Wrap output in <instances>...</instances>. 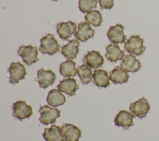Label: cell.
<instances>
[{
	"label": "cell",
	"mask_w": 159,
	"mask_h": 141,
	"mask_svg": "<svg viewBox=\"0 0 159 141\" xmlns=\"http://www.w3.org/2000/svg\"><path fill=\"white\" fill-rule=\"evenodd\" d=\"M60 45L53 34L48 33L40 39L39 50L43 54L53 55L60 51Z\"/></svg>",
	"instance_id": "obj_1"
},
{
	"label": "cell",
	"mask_w": 159,
	"mask_h": 141,
	"mask_svg": "<svg viewBox=\"0 0 159 141\" xmlns=\"http://www.w3.org/2000/svg\"><path fill=\"white\" fill-rule=\"evenodd\" d=\"M40 116L39 120L44 125L53 124L56 121L57 118L60 116V110L58 108H52L48 105L41 106L39 109Z\"/></svg>",
	"instance_id": "obj_2"
},
{
	"label": "cell",
	"mask_w": 159,
	"mask_h": 141,
	"mask_svg": "<svg viewBox=\"0 0 159 141\" xmlns=\"http://www.w3.org/2000/svg\"><path fill=\"white\" fill-rule=\"evenodd\" d=\"M143 41L144 40L139 35H132L125 43L124 48L127 52L130 54L137 56L141 55L145 50V47L143 45Z\"/></svg>",
	"instance_id": "obj_3"
},
{
	"label": "cell",
	"mask_w": 159,
	"mask_h": 141,
	"mask_svg": "<svg viewBox=\"0 0 159 141\" xmlns=\"http://www.w3.org/2000/svg\"><path fill=\"white\" fill-rule=\"evenodd\" d=\"M17 53L19 56L22 58L23 61L27 65H31L39 60L38 58V49L37 47L33 46L31 45L20 46Z\"/></svg>",
	"instance_id": "obj_4"
},
{
	"label": "cell",
	"mask_w": 159,
	"mask_h": 141,
	"mask_svg": "<svg viewBox=\"0 0 159 141\" xmlns=\"http://www.w3.org/2000/svg\"><path fill=\"white\" fill-rule=\"evenodd\" d=\"M7 70L10 74L9 82L12 84L19 83L20 80L25 79L27 74L25 66L20 62H12L8 67Z\"/></svg>",
	"instance_id": "obj_5"
},
{
	"label": "cell",
	"mask_w": 159,
	"mask_h": 141,
	"mask_svg": "<svg viewBox=\"0 0 159 141\" xmlns=\"http://www.w3.org/2000/svg\"><path fill=\"white\" fill-rule=\"evenodd\" d=\"M13 109V116L20 121L30 118L32 114V107L27 105L25 101H17L12 106Z\"/></svg>",
	"instance_id": "obj_6"
},
{
	"label": "cell",
	"mask_w": 159,
	"mask_h": 141,
	"mask_svg": "<svg viewBox=\"0 0 159 141\" xmlns=\"http://www.w3.org/2000/svg\"><path fill=\"white\" fill-rule=\"evenodd\" d=\"M130 111L133 113L135 116L140 119L144 118L150 109V106L144 97L132 103L129 107Z\"/></svg>",
	"instance_id": "obj_7"
},
{
	"label": "cell",
	"mask_w": 159,
	"mask_h": 141,
	"mask_svg": "<svg viewBox=\"0 0 159 141\" xmlns=\"http://www.w3.org/2000/svg\"><path fill=\"white\" fill-rule=\"evenodd\" d=\"M56 78V74L52 70H45L43 68H41L37 71V77L35 80L39 82L41 88H47L55 82Z\"/></svg>",
	"instance_id": "obj_8"
},
{
	"label": "cell",
	"mask_w": 159,
	"mask_h": 141,
	"mask_svg": "<svg viewBox=\"0 0 159 141\" xmlns=\"http://www.w3.org/2000/svg\"><path fill=\"white\" fill-rule=\"evenodd\" d=\"M124 27L120 24L111 26L107 33L109 40L115 44L124 43L126 40V36L124 33Z\"/></svg>",
	"instance_id": "obj_9"
},
{
	"label": "cell",
	"mask_w": 159,
	"mask_h": 141,
	"mask_svg": "<svg viewBox=\"0 0 159 141\" xmlns=\"http://www.w3.org/2000/svg\"><path fill=\"white\" fill-rule=\"evenodd\" d=\"M76 24L72 21L58 23L57 25V32L61 39L67 40L76 30Z\"/></svg>",
	"instance_id": "obj_10"
},
{
	"label": "cell",
	"mask_w": 159,
	"mask_h": 141,
	"mask_svg": "<svg viewBox=\"0 0 159 141\" xmlns=\"http://www.w3.org/2000/svg\"><path fill=\"white\" fill-rule=\"evenodd\" d=\"M84 63L93 69H98L102 66L104 60L99 51H91L83 58Z\"/></svg>",
	"instance_id": "obj_11"
},
{
	"label": "cell",
	"mask_w": 159,
	"mask_h": 141,
	"mask_svg": "<svg viewBox=\"0 0 159 141\" xmlns=\"http://www.w3.org/2000/svg\"><path fill=\"white\" fill-rule=\"evenodd\" d=\"M134 115L125 110L120 111L114 118V122L116 126L122 127L124 129H127L130 126L134 125L133 119Z\"/></svg>",
	"instance_id": "obj_12"
},
{
	"label": "cell",
	"mask_w": 159,
	"mask_h": 141,
	"mask_svg": "<svg viewBox=\"0 0 159 141\" xmlns=\"http://www.w3.org/2000/svg\"><path fill=\"white\" fill-rule=\"evenodd\" d=\"M61 129L65 136V141H78L81 136V130L72 124H65Z\"/></svg>",
	"instance_id": "obj_13"
},
{
	"label": "cell",
	"mask_w": 159,
	"mask_h": 141,
	"mask_svg": "<svg viewBox=\"0 0 159 141\" xmlns=\"http://www.w3.org/2000/svg\"><path fill=\"white\" fill-rule=\"evenodd\" d=\"M120 67L126 72H135L141 68V63L134 54H129L124 58Z\"/></svg>",
	"instance_id": "obj_14"
},
{
	"label": "cell",
	"mask_w": 159,
	"mask_h": 141,
	"mask_svg": "<svg viewBox=\"0 0 159 141\" xmlns=\"http://www.w3.org/2000/svg\"><path fill=\"white\" fill-rule=\"evenodd\" d=\"M57 88L61 92H63L70 96H73L76 94V92L79 88V86L75 79L68 78L60 81V83L57 85Z\"/></svg>",
	"instance_id": "obj_15"
},
{
	"label": "cell",
	"mask_w": 159,
	"mask_h": 141,
	"mask_svg": "<svg viewBox=\"0 0 159 141\" xmlns=\"http://www.w3.org/2000/svg\"><path fill=\"white\" fill-rule=\"evenodd\" d=\"M94 30L86 22H80L78 24V29L75 33L76 39L82 42H86L88 39L94 36Z\"/></svg>",
	"instance_id": "obj_16"
},
{
	"label": "cell",
	"mask_w": 159,
	"mask_h": 141,
	"mask_svg": "<svg viewBox=\"0 0 159 141\" xmlns=\"http://www.w3.org/2000/svg\"><path fill=\"white\" fill-rule=\"evenodd\" d=\"M80 43L77 40H69L68 43L61 48V54L68 59L76 58L79 52Z\"/></svg>",
	"instance_id": "obj_17"
},
{
	"label": "cell",
	"mask_w": 159,
	"mask_h": 141,
	"mask_svg": "<svg viewBox=\"0 0 159 141\" xmlns=\"http://www.w3.org/2000/svg\"><path fill=\"white\" fill-rule=\"evenodd\" d=\"M106 53L105 57L111 62H117L124 59L125 53L121 50L117 44L112 43L106 46Z\"/></svg>",
	"instance_id": "obj_18"
},
{
	"label": "cell",
	"mask_w": 159,
	"mask_h": 141,
	"mask_svg": "<svg viewBox=\"0 0 159 141\" xmlns=\"http://www.w3.org/2000/svg\"><path fill=\"white\" fill-rule=\"evenodd\" d=\"M63 136L60 126L56 125L45 128L43 134V137L46 141H64Z\"/></svg>",
	"instance_id": "obj_19"
},
{
	"label": "cell",
	"mask_w": 159,
	"mask_h": 141,
	"mask_svg": "<svg viewBox=\"0 0 159 141\" xmlns=\"http://www.w3.org/2000/svg\"><path fill=\"white\" fill-rule=\"evenodd\" d=\"M109 77L114 84H122L128 82L129 75L121 67L116 66L110 72Z\"/></svg>",
	"instance_id": "obj_20"
},
{
	"label": "cell",
	"mask_w": 159,
	"mask_h": 141,
	"mask_svg": "<svg viewBox=\"0 0 159 141\" xmlns=\"http://www.w3.org/2000/svg\"><path fill=\"white\" fill-rule=\"evenodd\" d=\"M47 101L52 106L57 107L63 105L66 101V98L60 91L57 89L51 90L47 95Z\"/></svg>",
	"instance_id": "obj_21"
},
{
	"label": "cell",
	"mask_w": 159,
	"mask_h": 141,
	"mask_svg": "<svg viewBox=\"0 0 159 141\" xmlns=\"http://www.w3.org/2000/svg\"><path fill=\"white\" fill-rule=\"evenodd\" d=\"M93 79L94 84L98 87L106 88L110 84V77L108 75L107 72L102 69L94 70L93 73Z\"/></svg>",
	"instance_id": "obj_22"
},
{
	"label": "cell",
	"mask_w": 159,
	"mask_h": 141,
	"mask_svg": "<svg viewBox=\"0 0 159 141\" xmlns=\"http://www.w3.org/2000/svg\"><path fill=\"white\" fill-rule=\"evenodd\" d=\"M75 66V62L71 59H68L60 64L59 69L60 73L65 77H74L77 73Z\"/></svg>",
	"instance_id": "obj_23"
},
{
	"label": "cell",
	"mask_w": 159,
	"mask_h": 141,
	"mask_svg": "<svg viewBox=\"0 0 159 141\" xmlns=\"http://www.w3.org/2000/svg\"><path fill=\"white\" fill-rule=\"evenodd\" d=\"M77 74L83 84H88L92 81L93 74L90 67L86 64L79 66L77 69Z\"/></svg>",
	"instance_id": "obj_24"
},
{
	"label": "cell",
	"mask_w": 159,
	"mask_h": 141,
	"mask_svg": "<svg viewBox=\"0 0 159 141\" xmlns=\"http://www.w3.org/2000/svg\"><path fill=\"white\" fill-rule=\"evenodd\" d=\"M85 21L88 24H91L94 27H99L102 22V15L98 10H92L88 12L84 16Z\"/></svg>",
	"instance_id": "obj_25"
},
{
	"label": "cell",
	"mask_w": 159,
	"mask_h": 141,
	"mask_svg": "<svg viewBox=\"0 0 159 141\" xmlns=\"http://www.w3.org/2000/svg\"><path fill=\"white\" fill-rule=\"evenodd\" d=\"M97 0H79L78 8L83 13L89 12L93 8L97 7Z\"/></svg>",
	"instance_id": "obj_26"
},
{
	"label": "cell",
	"mask_w": 159,
	"mask_h": 141,
	"mask_svg": "<svg viewBox=\"0 0 159 141\" xmlns=\"http://www.w3.org/2000/svg\"><path fill=\"white\" fill-rule=\"evenodd\" d=\"M100 9H111L114 6V0H99Z\"/></svg>",
	"instance_id": "obj_27"
},
{
	"label": "cell",
	"mask_w": 159,
	"mask_h": 141,
	"mask_svg": "<svg viewBox=\"0 0 159 141\" xmlns=\"http://www.w3.org/2000/svg\"><path fill=\"white\" fill-rule=\"evenodd\" d=\"M52 1H58V0H52Z\"/></svg>",
	"instance_id": "obj_28"
}]
</instances>
